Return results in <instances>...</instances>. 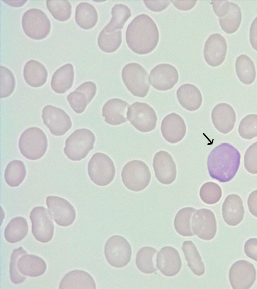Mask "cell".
<instances>
[{
  "instance_id": "6da1fadb",
  "label": "cell",
  "mask_w": 257,
  "mask_h": 289,
  "mask_svg": "<svg viewBox=\"0 0 257 289\" xmlns=\"http://www.w3.org/2000/svg\"><path fill=\"white\" fill-rule=\"evenodd\" d=\"M130 49L139 55L150 53L156 47L159 33L154 20L148 15L136 16L128 24L125 34Z\"/></svg>"
},
{
  "instance_id": "7a4b0ae2",
  "label": "cell",
  "mask_w": 257,
  "mask_h": 289,
  "mask_svg": "<svg viewBox=\"0 0 257 289\" xmlns=\"http://www.w3.org/2000/svg\"><path fill=\"white\" fill-rule=\"evenodd\" d=\"M240 159V152L232 144H219L208 157L207 168L210 177L222 183L230 181L238 170Z\"/></svg>"
},
{
  "instance_id": "3957f363",
  "label": "cell",
  "mask_w": 257,
  "mask_h": 289,
  "mask_svg": "<svg viewBox=\"0 0 257 289\" xmlns=\"http://www.w3.org/2000/svg\"><path fill=\"white\" fill-rule=\"evenodd\" d=\"M48 146L44 132L36 127L26 129L21 135L19 148L21 153L27 159L36 160L45 154Z\"/></svg>"
},
{
  "instance_id": "277c9868",
  "label": "cell",
  "mask_w": 257,
  "mask_h": 289,
  "mask_svg": "<svg viewBox=\"0 0 257 289\" xmlns=\"http://www.w3.org/2000/svg\"><path fill=\"white\" fill-rule=\"evenodd\" d=\"M95 142V136L91 131L77 129L66 139L64 152L70 160L80 161L93 149Z\"/></svg>"
},
{
  "instance_id": "5b68a950",
  "label": "cell",
  "mask_w": 257,
  "mask_h": 289,
  "mask_svg": "<svg viewBox=\"0 0 257 289\" xmlns=\"http://www.w3.org/2000/svg\"><path fill=\"white\" fill-rule=\"evenodd\" d=\"M151 177L149 167L141 160L129 161L122 170L121 178L124 185L134 192L141 191L145 189L150 182Z\"/></svg>"
},
{
  "instance_id": "8992f818",
  "label": "cell",
  "mask_w": 257,
  "mask_h": 289,
  "mask_svg": "<svg viewBox=\"0 0 257 289\" xmlns=\"http://www.w3.org/2000/svg\"><path fill=\"white\" fill-rule=\"evenodd\" d=\"M88 173L96 185L104 186L109 184L115 175V167L112 160L107 155L95 153L88 164Z\"/></svg>"
},
{
  "instance_id": "52a82bcc",
  "label": "cell",
  "mask_w": 257,
  "mask_h": 289,
  "mask_svg": "<svg viewBox=\"0 0 257 289\" xmlns=\"http://www.w3.org/2000/svg\"><path fill=\"white\" fill-rule=\"evenodd\" d=\"M122 79L125 86L134 96L144 98L147 95L150 83L149 75L140 64L130 63L123 68Z\"/></svg>"
},
{
  "instance_id": "ba28073f",
  "label": "cell",
  "mask_w": 257,
  "mask_h": 289,
  "mask_svg": "<svg viewBox=\"0 0 257 289\" xmlns=\"http://www.w3.org/2000/svg\"><path fill=\"white\" fill-rule=\"evenodd\" d=\"M22 26L26 35L37 40L46 38L51 30V22L47 15L36 8L30 9L24 12Z\"/></svg>"
},
{
  "instance_id": "9c48e42d",
  "label": "cell",
  "mask_w": 257,
  "mask_h": 289,
  "mask_svg": "<svg viewBox=\"0 0 257 289\" xmlns=\"http://www.w3.org/2000/svg\"><path fill=\"white\" fill-rule=\"evenodd\" d=\"M127 118L136 129L143 133L154 130L157 125V116L155 110L144 102L132 103L128 108Z\"/></svg>"
},
{
  "instance_id": "30bf717a",
  "label": "cell",
  "mask_w": 257,
  "mask_h": 289,
  "mask_svg": "<svg viewBox=\"0 0 257 289\" xmlns=\"http://www.w3.org/2000/svg\"><path fill=\"white\" fill-rule=\"evenodd\" d=\"M104 254L108 263L115 268L128 264L132 255L131 246L124 237L116 235L110 237L104 247Z\"/></svg>"
},
{
  "instance_id": "8fae6325",
  "label": "cell",
  "mask_w": 257,
  "mask_h": 289,
  "mask_svg": "<svg viewBox=\"0 0 257 289\" xmlns=\"http://www.w3.org/2000/svg\"><path fill=\"white\" fill-rule=\"evenodd\" d=\"M32 223V233L36 240L47 243L53 238L54 226L52 216L43 206L33 208L30 213Z\"/></svg>"
},
{
  "instance_id": "7c38bea8",
  "label": "cell",
  "mask_w": 257,
  "mask_h": 289,
  "mask_svg": "<svg viewBox=\"0 0 257 289\" xmlns=\"http://www.w3.org/2000/svg\"><path fill=\"white\" fill-rule=\"evenodd\" d=\"M44 124L55 136L65 134L72 126L69 116L62 109L52 105L45 106L42 112Z\"/></svg>"
},
{
  "instance_id": "4fadbf2b",
  "label": "cell",
  "mask_w": 257,
  "mask_h": 289,
  "mask_svg": "<svg viewBox=\"0 0 257 289\" xmlns=\"http://www.w3.org/2000/svg\"><path fill=\"white\" fill-rule=\"evenodd\" d=\"M194 234L206 241L213 239L217 232V222L212 210L202 208L196 210L192 218Z\"/></svg>"
},
{
  "instance_id": "5bb4252c",
  "label": "cell",
  "mask_w": 257,
  "mask_h": 289,
  "mask_svg": "<svg viewBox=\"0 0 257 289\" xmlns=\"http://www.w3.org/2000/svg\"><path fill=\"white\" fill-rule=\"evenodd\" d=\"M256 271L254 266L245 260L236 261L230 267L229 279L233 289H248L256 280Z\"/></svg>"
},
{
  "instance_id": "9a60e30c",
  "label": "cell",
  "mask_w": 257,
  "mask_h": 289,
  "mask_svg": "<svg viewBox=\"0 0 257 289\" xmlns=\"http://www.w3.org/2000/svg\"><path fill=\"white\" fill-rule=\"evenodd\" d=\"M48 210L56 224L66 227L71 225L76 218V211L65 199L55 196H47L46 200Z\"/></svg>"
},
{
  "instance_id": "2e32d148",
  "label": "cell",
  "mask_w": 257,
  "mask_h": 289,
  "mask_svg": "<svg viewBox=\"0 0 257 289\" xmlns=\"http://www.w3.org/2000/svg\"><path fill=\"white\" fill-rule=\"evenodd\" d=\"M179 79L178 72L173 65L163 63L157 65L150 71L149 82L159 91H167L176 84Z\"/></svg>"
},
{
  "instance_id": "e0dca14e",
  "label": "cell",
  "mask_w": 257,
  "mask_h": 289,
  "mask_svg": "<svg viewBox=\"0 0 257 289\" xmlns=\"http://www.w3.org/2000/svg\"><path fill=\"white\" fill-rule=\"evenodd\" d=\"M153 167L158 181L164 185H169L176 179L177 170L172 156L167 151H160L153 158Z\"/></svg>"
},
{
  "instance_id": "ac0fdd59",
  "label": "cell",
  "mask_w": 257,
  "mask_h": 289,
  "mask_svg": "<svg viewBox=\"0 0 257 289\" xmlns=\"http://www.w3.org/2000/svg\"><path fill=\"white\" fill-rule=\"evenodd\" d=\"M227 45L224 37L219 33L211 34L206 41L204 57L206 62L212 67H217L225 60Z\"/></svg>"
},
{
  "instance_id": "d6986e66",
  "label": "cell",
  "mask_w": 257,
  "mask_h": 289,
  "mask_svg": "<svg viewBox=\"0 0 257 289\" xmlns=\"http://www.w3.org/2000/svg\"><path fill=\"white\" fill-rule=\"evenodd\" d=\"M161 131L163 138L168 142L177 143L181 141L186 133L184 120L179 114L171 113L162 120Z\"/></svg>"
},
{
  "instance_id": "ffe728a7",
  "label": "cell",
  "mask_w": 257,
  "mask_h": 289,
  "mask_svg": "<svg viewBox=\"0 0 257 289\" xmlns=\"http://www.w3.org/2000/svg\"><path fill=\"white\" fill-rule=\"evenodd\" d=\"M156 266L161 273L166 276L172 277L177 275L182 266L179 252L171 246L163 247L157 253Z\"/></svg>"
},
{
  "instance_id": "44dd1931",
  "label": "cell",
  "mask_w": 257,
  "mask_h": 289,
  "mask_svg": "<svg viewBox=\"0 0 257 289\" xmlns=\"http://www.w3.org/2000/svg\"><path fill=\"white\" fill-rule=\"evenodd\" d=\"M96 91V85L94 82H85L69 93L67 99L73 111L80 114L85 111L88 104L92 100Z\"/></svg>"
},
{
  "instance_id": "7402d4cb",
  "label": "cell",
  "mask_w": 257,
  "mask_h": 289,
  "mask_svg": "<svg viewBox=\"0 0 257 289\" xmlns=\"http://www.w3.org/2000/svg\"><path fill=\"white\" fill-rule=\"evenodd\" d=\"M211 119L215 128L222 134H227L233 130L236 115L233 107L229 104L221 103L213 109Z\"/></svg>"
},
{
  "instance_id": "603a6c76",
  "label": "cell",
  "mask_w": 257,
  "mask_h": 289,
  "mask_svg": "<svg viewBox=\"0 0 257 289\" xmlns=\"http://www.w3.org/2000/svg\"><path fill=\"white\" fill-rule=\"evenodd\" d=\"M129 104L119 98L107 101L102 109V116L106 123L111 125H119L127 122V109Z\"/></svg>"
},
{
  "instance_id": "cb8c5ba5",
  "label": "cell",
  "mask_w": 257,
  "mask_h": 289,
  "mask_svg": "<svg viewBox=\"0 0 257 289\" xmlns=\"http://www.w3.org/2000/svg\"><path fill=\"white\" fill-rule=\"evenodd\" d=\"M225 222L229 226H236L243 220L244 209L243 201L237 194H232L225 199L222 207Z\"/></svg>"
},
{
  "instance_id": "d4e9b609",
  "label": "cell",
  "mask_w": 257,
  "mask_h": 289,
  "mask_svg": "<svg viewBox=\"0 0 257 289\" xmlns=\"http://www.w3.org/2000/svg\"><path fill=\"white\" fill-rule=\"evenodd\" d=\"M178 101L181 106L189 111L198 110L202 103L201 92L195 85L184 84L180 86L176 92Z\"/></svg>"
},
{
  "instance_id": "484cf974",
  "label": "cell",
  "mask_w": 257,
  "mask_h": 289,
  "mask_svg": "<svg viewBox=\"0 0 257 289\" xmlns=\"http://www.w3.org/2000/svg\"><path fill=\"white\" fill-rule=\"evenodd\" d=\"M59 288H91L96 286L92 276L82 270H74L67 273L61 279Z\"/></svg>"
},
{
  "instance_id": "4316f807",
  "label": "cell",
  "mask_w": 257,
  "mask_h": 289,
  "mask_svg": "<svg viewBox=\"0 0 257 289\" xmlns=\"http://www.w3.org/2000/svg\"><path fill=\"white\" fill-rule=\"evenodd\" d=\"M18 268L24 275L36 277L43 275L46 270L47 265L40 257L34 254L22 255L17 262Z\"/></svg>"
},
{
  "instance_id": "83f0119b",
  "label": "cell",
  "mask_w": 257,
  "mask_h": 289,
  "mask_svg": "<svg viewBox=\"0 0 257 289\" xmlns=\"http://www.w3.org/2000/svg\"><path fill=\"white\" fill-rule=\"evenodd\" d=\"M74 78V71L72 64H66L54 73L51 81V88L57 93H65L72 86Z\"/></svg>"
},
{
  "instance_id": "f1b7e54d",
  "label": "cell",
  "mask_w": 257,
  "mask_h": 289,
  "mask_svg": "<svg viewBox=\"0 0 257 289\" xmlns=\"http://www.w3.org/2000/svg\"><path fill=\"white\" fill-rule=\"evenodd\" d=\"M23 76L26 82L33 87H39L46 82L48 72L45 67L35 60L27 61L23 69Z\"/></svg>"
},
{
  "instance_id": "f546056e",
  "label": "cell",
  "mask_w": 257,
  "mask_h": 289,
  "mask_svg": "<svg viewBox=\"0 0 257 289\" xmlns=\"http://www.w3.org/2000/svg\"><path fill=\"white\" fill-rule=\"evenodd\" d=\"M75 19L77 24L82 29H91L98 21L96 9L92 4L82 2L76 7Z\"/></svg>"
},
{
  "instance_id": "4dcf8cb0",
  "label": "cell",
  "mask_w": 257,
  "mask_h": 289,
  "mask_svg": "<svg viewBox=\"0 0 257 289\" xmlns=\"http://www.w3.org/2000/svg\"><path fill=\"white\" fill-rule=\"evenodd\" d=\"M28 225L27 220L23 217H16L11 219L4 230V237L10 243L21 241L27 235Z\"/></svg>"
},
{
  "instance_id": "1f68e13d",
  "label": "cell",
  "mask_w": 257,
  "mask_h": 289,
  "mask_svg": "<svg viewBox=\"0 0 257 289\" xmlns=\"http://www.w3.org/2000/svg\"><path fill=\"white\" fill-rule=\"evenodd\" d=\"M187 265L192 272L200 276L205 273V266L197 247L191 241H185L182 247Z\"/></svg>"
},
{
  "instance_id": "d6a6232c",
  "label": "cell",
  "mask_w": 257,
  "mask_h": 289,
  "mask_svg": "<svg viewBox=\"0 0 257 289\" xmlns=\"http://www.w3.org/2000/svg\"><path fill=\"white\" fill-rule=\"evenodd\" d=\"M235 70L239 80L243 84L250 85L254 81L256 75L255 67L247 55L241 54L237 58Z\"/></svg>"
},
{
  "instance_id": "836d02e7",
  "label": "cell",
  "mask_w": 257,
  "mask_h": 289,
  "mask_svg": "<svg viewBox=\"0 0 257 289\" xmlns=\"http://www.w3.org/2000/svg\"><path fill=\"white\" fill-rule=\"evenodd\" d=\"M112 17L110 22L103 28L107 32L121 30L131 16V12L126 5L115 4L111 9Z\"/></svg>"
},
{
  "instance_id": "e575fe53",
  "label": "cell",
  "mask_w": 257,
  "mask_h": 289,
  "mask_svg": "<svg viewBox=\"0 0 257 289\" xmlns=\"http://www.w3.org/2000/svg\"><path fill=\"white\" fill-rule=\"evenodd\" d=\"M26 175V169L24 163L19 160H14L7 165L4 179L10 186L15 187L20 185Z\"/></svg>"
},
{
  "instance_id": "d590c367",
  "label": "cell",
  "mask_w": 257,
  "mask_h": 289,
  "mask_svg": "<svg viewBox=\"0 0 257 289\" xmlns=\"http://www.w3.org/2000/svg\"><path fill=\"white\" fill-rule=\"evenodd\" d=\"M242 20L241 11L239 6L230 1V10L227 15L219 18L222 30L226 33H234L238 29Z\"/></svg>"
},
{
  "instance_id": "8d00e7d4",
  "label": "cell",
  "mask_w": 257,
  "mask_h": 289,
  "mask_svg": "<svg viewBox=\"0 0 257 289\" xmlns=\"http://www.w3.org/2000/svg\"><path fill=\"white\" fill-rule=\"evenodd\" d=\"M157 250L150 246H145L137 252L136 264L138 269L145 274H152L156 271L154 258Z\"/></svg>"
},
{
  "instance_id": "74e56055",
  "label": "cell",
  "mask_w": 257,
  "mask_h": 289,
  "mask_svg": "<svg viewBox=\"0 0 257 289\" xmlns=\"http://www.w3.org/2000/svg\"><path fill=\"white\" fill-rule=\"evenodd\" d=\"M196 211V209L188 207L182 208L177 212L174 218V226L179 235L184 237L194 235L191 231L190 220L192 214Z\"/></svg>"
},
{
  "instance_id": "f35d334b",
  "label": "cell",
  "mask_w": 257,
  "mask_h": 289,
  "mask_svg": "<svg viewBox=\"0 0 257 289\" xmlns=\"http://www.w3.org/2000/svg\"><path fill=\"white\" fill-rule=\"evenodd\" d=\"M97 43L100 49L104 52L111 53L115 52L122 43V32L117 30L107 32L103 29L98 37Z\"/></svg>"
},
{
  "instance_id": "ab89813d",
  "label": "cell",
  "mask_w": 257,
  "mask_h": 289,
  "mask_svg": "<svg viewBox=\"0 0 257 289\" xmlns=\"http://www.w3.org/2000/svg\"><path fill=\"white\" fill-rule=\"evenodd\" d=\"M46 6L52 16L59 21L70 19L72 13L71 3L68 1H47Z\"/></svg>"
},
{
  "instance_id": "60d3db41",
  "label": "cell",
  "mask_w": 257,
  "mask_h": 289,
  "mask_svg": "<svg viewBox=\"0 0 257 289\" xmlns=\"http://www.w3.org/2000/svg\"><path fill=\"white\" fill-rule=\"evenodd\" d=\"M222 191L220 186L216 183L207 182L201 187L199 195L203 202L213 205L217 203L221 199Z\"/></svg>"
},
{
  "instance_id": "b9f144b4",
  "label": "cell",
  "mask_w": 257,
  "mask_h": 289,
  "mask_svg": "<svg viewBox=\"0 0 257 289\" xmlns=\"http://www.w3.org/2000/svg\"><path fill=\"white\" fill-rule=\"evenodd\" d=\"M238 133L243 139L251 140L257 137V114H249L240 121Z\"/></svg>"
},
{
  "instance_id": "7bdbcfd3",
  "label": "cell",
  "mask_w": 257,
  "mask_h": 289,
  "mask_svg": "<svg viewBox=\"0 0 257 289\" xmlns=\"http://www.w3.org/2000/svg\"><path fill=\"white\" fill-rule=\"evenodd\" d=\"M27 251L22 247L13 250L10 262L9 274L12 282L18 285L23 283L26 279L25 275H23L18 268L17 262L19 258Z\"/></svg>"
},
{
  "instance_id": "ee69618b",
  "label": "cell",
  "mask_w": 257,
  "mask_h": 289,
  "mask_svg": "<svg viewBox=\"0 0 257 289\" xmlns=\"http://www.w3.org/2000/svg\"><path fill=\"white\" fill-rule=\"evenodd\" d=\"M15 79L12 72L7 67L1 66V98L9 96L15 87Z\"/></svg>"
},
{
  "instance_id": "f6af8a7d",
  "label": "cell",
  "mask_w": 257,
  "mask_h": 289,
  "mask_svg": "<svg viewBox=\"0 0 257 289\" xmlns=\"http://www.w3.org/2000/svg\"><path fill=\"white\" fill-rule=\"evenodd\" d=\"M245 169L250 173L257 174V142L246 150L244 158Z\"/></svg>"
},
{
  "instance_id": "bcb514c9",
  "label": "cell",
  "mask_w": 257,
  "mask_h": 289,
  "mask_svg": "<svg viewBox=\"0 0 257 289\" xmlns=\"http://www.w3.org/2000/svg\"><path fill=\"white\" fill-rule=\"evenodd\" d=\"M211 4L215 14L222 18L226 16L230 10V1H212Z\"/></svg>"
},
{
  "instance_id": "7dc6e473",
  "label": "cell",
  "mask_w": 257,
  "mask_h": 289,
  "mask_svg": "<svg viewBox=\"0 0 257 289\" xmlns=\"http://www.w3.org/2000/svg\"><path fill=\"white\" fill-rule=\"evenodd\" d=\"M244 252L247 256L257 261V238H252L246 241Z\"/></svg>"
},
{
  "instance_id": "c3c4849f",
  "label": "cell",
  "mask_w": 257,
  "mask_h": 289,
  "mask_svg": "<svg viewBox=\"0 0 257 289\" xmlns=\"http://www.w3.org/2000/svg\"><path fill=\"white\" fill-rule=\"evenodd\" d=\"M143 2L148 9L156 12L164 10L170 3L169 1H144Z\"/></svg>"
},
{
  "instance_id": "681fc988",
  "label": "cell",
  "mask_w": 257,
  "mask_h": 289,
  "mask_svg": "<svg viewBox=\"0 0 257 289\" xmlns=\"http://www.w3.org/2000/svg\"><path fill=\"white\" fill-rule=\"evenodd\" d=\"M247 204L250 212L252 215L257 217V190L249 194Z\"/></svg>"
},
{
  "instance_id": "f907efd6",
  "label": "cell",
  "mask_w": 257,
  "mask_h": 289,
  "mask_svg": "<svg viewBox=\"0 0 257 289\" xmlns=\"http://www.w3.org/2000/svg\"><path fill=\"white\" fill-rule=\"evenodd\" d=\"M249 39L251 46L255 50L257 51V17L251 25Z\"/></svg>"
},
{
  "instance_id": "816d5d0a",
  "label": "cell",
  "mask_w": 257,
  "mask_h": 289,
  "mask_svg": "<svg viewBox=\"0 0 257 289\" xmlns=\"http://www.w3.org/2000/svg\"><path fill=\"white\" fill-rule=\"evenodd\" d=\"M174 6L178 9L182 11H188L192 9L195 5L197 1H171Z\"/></svg>"
},
{
  "instance_id": "f5cc1de1",
  "label": "cell",
  "mask_w": 257,
  "mask_h": 289,
  "mask_svg": "<svg viewBox=\"0 0 257 289\" xmlns=\"http://www.w3.org/2000/svg\"><path fill=\"white\" fill-rule=\"evenodd\" d=\"M4 2L11 6L20 7L23 6L27 1H9Z\"/></svg>"
}]
</instances>
